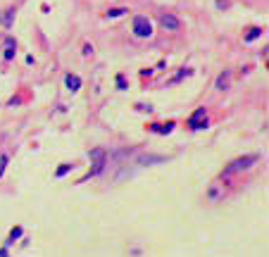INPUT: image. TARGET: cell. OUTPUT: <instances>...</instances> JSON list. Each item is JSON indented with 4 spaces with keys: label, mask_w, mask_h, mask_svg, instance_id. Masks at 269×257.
Wrapping results in <instances>:
<instances>
[{
    "label": "cell",
    "mask_w": 269,
    "mask_h": 257,
    "mask_svg": "<svg viewBox=\"0 0 269 257\" xmlns=\"http://www.w3.org/2000/svg\"><path fill=\"white\" fill-rule=\"evenodd\" d=\"M134 34H136V36H141V38L150 36V34H153L150 21H148L145 17H136V19H134Z\"/></svg>",
    "instance_id": "7a4b0ae2"
},
{
    "label": "cell",
    "mask_w": 269,
    "mask_h": 257,
    "mask_svg": "<svg viewBox=\"0 0 269 257\" xmlns=\"http://www.w3.org/2000/svg\"><path fill=\"white\" fill-rule=\"evenodd\" d=\"M260 34H262V29H257V26H255V29H250V31H248V36H246V41H252V38H257V36H260Z\"/></svg>",
    "instance_id": "9c48e42d"
},
{
    "label": "cell",
    "mask_w": 269,
    "mask_h": 257,
    "mask_svg": "<svg viewBox=\"0 0 269 257\" xmlns=\"http://www.w3.org/2000/svg\"><path fill=\"white\" fill-rule=\"evenodd\" d=\"M229 84H231V72L219 74V79H217V88H219V91H226Z\"/></svg>",
    "instance_id": "277c9868"
},
{
    "label": "cell",
    "mask_w": 269,
    "mask_h": 257,
    "mask_svg": "<svg viewBox=\"0 0 269 257\" xmlns=\"http://www.w3.org/2000/svg\"><path fill=\"white\" fill-rule=\"evenodd\" d=\"M257 162V157L255 155H248V157H238V160H233L231 165L224 169V174H236V171H241V169H248Z\"/></svg>",
    "instance_id": "6da1fadb"
},
{
    "label": "cell",
    "mask_w": 269,
    "mask_h": 257,
    "mask_svg": "<svg viewBox=\"0 0 269 257\" xmlns=\"http://www.w3.org/2000/svg\"><path fill=\"white\" fill-rule=\"evenodd\" d=\"M172 127H174V124H167V127H162V124H155V127H153V131H157V133H169V131H172Z\"/></svg>",
    "instance_id": "52a82bcc"
},
{
    "label": "cell",
    "mask_w": 269,
    "mask_h": 257,
    "mask_svg": "<svg viewBox=\"0 0 269 257\" xmlns=\"http://www.w3.org/2000/svg\"><path fill=\"white\" fill-rule=\"evenodd\" d=\"M124 12H126L124 7H117V10H110L108 15H110V17H122V15H124Z\"/></svg>",
    "instance_id": "30bf717a"
},
{
    "label": "cell",
    "mask_w": 269,
    "mask_h": 257,
    "mask_svg": "<svg viewBox=\"0 0 269 257\" xmlns=\"http://www.w3.org/2000/svg\"><path fill=\"white\" fill-rule=\"evenodd\" d=\"M69 169H72V165H65V167H60V169H57V176H65V174H67Z\"/></svg>",
    "instance_id": "8fae6325"
},
{
    "label": "cell",
    "mask_w": 269,
    "mask_h": 257,
    "mask_svg": "<svg viewBox=\"0 0 269 257\" xmlns=\"http://www.w3.org/2000/svg\"><path fill=\"white\" fill-rule=\"evenodd\" d=\"M205 122H207V117H205V107H200V110L191 117V122H188V124H191V128H202V127H205Z\"/></svg>",
    "instance_id": "3957f363"
},
{
    "label": "cell",
    "mask_w": 269,
    "mask_h": 257,
    "mask_svg": "<svg viewBox=\"0 0 269 257\" xmlns=\"http://www.w3.org/2000/svg\"><path fill=\"white\" fill-rule=\"evenodd\" d=\"M5 57H7V60H12V57H15V43H12V41L7 43V50H5Z\"/></svg>",
    "instance_id": "ba28073f"
},
{
    "label": "cell",
    "mask_w": 269,
    "mask_h": 257,
    "mask_svg": "<svg viewBox=\"0 0 269 257\" xmlns=\"http://www.w3.org/2000/svg\"><path fill=\"white\" fill-rule=\"evenodd\" d=\"M162 26H164V29H179V19L172 17V15H164V17H162Z\"/></svg>",
    "instance_id": "5b68a950"
},
{
    "label": "cell",
    "mask_w": 269,
    "mask_h": 257,
    "mask_svg": "<svg viewBox=\"0 0 269 257\" xmlns=\"http://www.w3.org/2000/svg\"><path fill=\"white\" fill-rule=\"evenodd\" d=\"M79 86H81V79H79L76 74H69V76H67V88H69V91H79Z\"/></svg>",
    "instance_id": "8992f818"
}]
</instances>
